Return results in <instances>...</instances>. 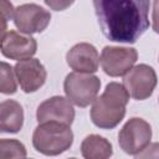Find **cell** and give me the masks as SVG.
<instances>
[{
	"mask_svg": "<svg viewBox=\"0 0 159 159\" xmlns=\"http://www.w3.org/2000/svg\"><path fill=\"white\" fill-rule=\"evenodd\" d=\"M93 6L102 34L114 42L134 43L150 25L147 0H94Z\"/></svg>",
	"mask_w": 159,
	"mask_h": 159,
	"instance_id": "obj_1",
	"label": "cell"
},
{
	"mask_svg": "<svg viewBox=\"0 0 159 159\" xmlns=\"http://www.w3.org/2000/svg\"><path fill=\"white\" fill-rule=\"evenodd\" d=\"M129 94L122 83L109 82L103 93L97 97L89 112L92 123L101 129L116 128L125 116Z\"/></svg>",
	"mask_w": 159,
	"mask_h": 159,
	"instance_id": "obj_2",
	"label": "cell"
},
{
	"mask_svg": "<svg viewBox=\"0 0 159 159\" xmlns=\"http://www.w3.org/2000/svg\"><path fill=\"white\" fill-rule=\"evenodd\" d=\"M73 143L71 125L58 122L39 123L32 133L34 148L47 157H56L65 153Z\"/></svg>",
	"mask_w": 159,
	"mask_h": 159,
	"instance_id": "obj_3",
	"label": "cell"
},
{
	"mask_svg": "<svg viewBox=\"0 0 159 159\" xmlns=\"http://www.w3.org/2000/svg\"><path fill=\"white\" fill-rule=\"evenodd\" d=\"M101 89V80L91 73L71 72L63 81V91L66 98L75 106L88 107L97 98Z\"/></svg>",
	"mask_w": 159,
	"mask_h": 159,
	"instance_id": "obj_4",
	"label": "cell"
},
{
	"mask_svg": "<svg viewBox=\"0 0 159 159\" xmlns=\"http://www.w3.org/2000/svg\"><path fill=\"white\" fill-rule=\"evenodd\" d=\"M152 139L150 124L139 117H133L125 122L118 133V144L120 149L129 155H135L143 150Z\"/></svg>",
	"mask_w": 159,
	"mask_h": 159,
	"instance_id": "obj_5",
	"label": "cell"
},
{
	"mask_svg": "<svg viewBox=\"0 0 159 159\" xmlns=\"http://www.w3.org/2000/svg\"><path fill=\"white\" fill-rule=\"evenodd\" d=\"M122 84L129 97L137 101H144L149 98L155 89V70L147 63L135 65L124 75Z\"/></svg>",
	"mask_w": 159,
	"mask_h": 159,
	"instance_id": "obj_6",
	"label": "cell"
},
{
	"mask_svg": "<svg viewBox=\"0 0 159 159\" xmlns=\"http://www.w3.org/2000/svg\"><path fill=\"white\" fill-rule=\"evenodd\" d=\"M12 20L20 32L31 35L46 30L51 21V14L39 4L26 2L14 9Z\"/></svg>",
	"mask_w": 159,
	"mask_h": 159,
	"instance_id": "obj_7",
	"label": "cell"
},
{
	"mask_svg": "<svg viewBox=\"0 0 159 159\" xmlns=\"http://www.w3.org/2000/svg\"><path fill=\"white\" fill-rule=\"evenodd\" d=\"M138 52L134 47L123 46H104L99 63L103 72L111 77L124 76L137 62Z\"/></svg>",
	"mask_w": 159,
	"mask_h": 159,
	"instance_id": "obj_8",
	"label": "cell"
},
{
	"mask_svg": "<svg viewBox=\"0 0 159 159\" xmlns=\"http://www.w3.org/2000/svg\"><path fill=\"white\" fill-rule=\"evenodd\" d=\"M14 73L20 88L25 93L36 92L45 84L47 78L45 66L35 57L17 61L14 66Z\"/></svg>",
	"mask_w": 159,
	"mask_h": 159,
	"instance_id": "obj_9",
	"label": "cell"
},
{
	"mask_svg": "<svg viewBox=\"0 0 159 159\" xmlns=\"http://www.w3.org/2000/svg\"><path fill=\"white\" fill-rule=\"evenodd\" d=\"M37 51V41L31 35L10 30L0 42V52L10 60L21 61L32 57Z\"/></svg>",
	"mask_w": 159,
	"mask_h": 159,
	"instance_id": "obj_10",
	"label": "cell"
},
{
	"mask_svg": "<svg viewBox=\"0 0 159 159\" xmlns=\"http://www.w3.org/2000/svg\"><path fill=\"white\" fill-rule=\"evenodd\" d=\"M36 119L39 123L58 122L71 125L75 119V109L66 97L53 96L39 104L36 109Z\"/></svg>",
	"mask_w": 159,
	"mask_h": 159,
	"instance_id": "obj_11",
	"label": "cell"
},
{
	"mask_svg": "<svg viewBox=\"0 0 159 159\" xmlns=\"http://www.w3.org/2000/svg\"><path fill=\"white\" fill-rule=\"evenodd\" d=\"M66 62L73 72L92 75L98 71L99 53L92 43L78 42L67 51Z\"/></svg>",
	"mask_w": 159,
	"mask_h": 159,
	"instance_id": "obj_12",
	"label": "cell"
},
{
	"mask_svg": "<svg viewBox=\"0 0 159 159\" xmlns=\"http://www.w3.org/2000/svg\"><path fill=\"white\" fill-rule=\"evenodd\" d=\"M24 108L14 99L0 102V133H17L24 125Z\"/></svg>",
	"mask_w": 159,
	"mask_h": 159,
	"instance_id": "obj_13",
	"label": "cell"
},
{
	"mask_svg": "<svg viewBox=\"0 0 159 159\" xmlns=\"http://www.w3.org/2000/svg\"><path fill=\"white\" fill-rule=\"evenodd\" d=\"M81 154L84 159H109L113 154L112 143L102 135L89 134L81 143Z\"/></svg>",
	"mask_w": 159,
	"mask_h": 159,
	"instance_id": "obj_14",
	"label": "cell"
},
{
	"mask_svg": "<svg viewBox=\"0 0 159 159\" xmlns=\"http://www.w3.org/2000/svg\"><path fill=\"white\" fill-rule=\"evenodd\" d=\"M26 148L19 139H0V159H25Z\"/></svg>",
	"mask_w": 159,
	"mask_h": 159,
	"instance_id": "obj_15",
	"label": "cell"
},
{
	"mask_svg": "<svg viewBox=\"0 0 159 159\" xmlns=\"http://www.w3.org/2000/svg\"><path fill=\"white\" fill-rule=\"evenodd\" d=\"M17 91L16 77L14 73V67L4 61H0V93L14 94Z\"/></svg>",
	"mask_w": 159,
	"mask_h": 159,
	"instance_id": "obj_16",
	"label": "cell"
},
{
	"mask_svg": "<svg viewBox=\"0 0 159 159\" xmlns=\"http://www.w3.org/2000/svg\"><path fill=\"white\" fill-rule=\"evenodd\" d=\"M14 6L10 1L0 0V42L4 39L5 34L7 32V21L12 19Z\"/></svg>",
	"mask_w": 159,
	"mask_h": 159,
	"instance_id": "obj_17",
	"label": "cell"
},
{
	"mask_svg": "<svg viewBox=\"0 0 159 159\" xmlns=\"http://www.w3.org/2000/svg\"><path fill=\"white\" fill-rule=\"evenodd\" d=\"M134 159H159V144L149 143L143 150L134 155Z\"/></svg>",
	"mask_w": 159,
	"mask_h": 159,
	"instance_id": "obj_18",
	"label": "cell"
},
{
	"mask_svg": "<svg viewBox=\"0 0 159 159\" xmlns=\"http://www.w3.org/2000/svg\"><path fill=\"white\" fill-rule=\"evenodd\" d=\"M45 4L46 5H48V6H51V7H53L56 11H60V10H63V9H66L67 6H70L72 2H65V4H58V2H53V1H45Z\"/></svg>",
	"mask_w": 159,
	"mask_h": 159,
	"instance_id": "obj_19",
	"label": "cell"
},
{
	"mask_svg": "<svg viewBox=\"0 0 159 159\" xmlns=\"http://www.w3.org/2000/svg\"><path fill=\"white\" fill-rule=\"evenodd\" d=\"M68 159H77V158H68Z\"/></svg>",
	"mask_w": 159,
	"mask_h": 159,
	"instance_id": "obj_20",
	"label": "cell"
},
{
	"mask_svg": "<svg viewBox=\"0 0 159 159\" xmlns=\"http://www.w3.org/2000/svg\"><path fill=\"white\" fill-rule=\"evenodd\" d=\"M25 159H26V158H25ZM30 159H31V158H30Z\"/></svg>",
	"mask_w": 159,
	"mask_h": 159,
	"instance_id": "obj_21",
	"label": "cell"
}]
</instances>
